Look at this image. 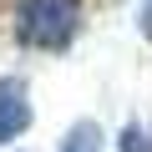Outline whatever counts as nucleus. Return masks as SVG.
<instances>
[{
	"label": "nucleus",
	"instance_id": "nucleus-4",
	"mask_svg": "<svg viewBox=\"0 0 152 152\" xmlns=\"http://www.w3.org/2000/svg\"><path fill=\"white\" fill-rule=\"evenodd\" d=\"M122 152H152V132L137 127V122H127L122 127Z\"/></svg>",
	"mask_w": 152,
	"mask_h": 152
},
{
	"label": "nucleus",
	"instance_id": "nucleus-2",
	"mask_svg": "<svg viewBox=\"0 0 152 152\" xmlns=\"http://www.w3.org/2000/svg\"><path fill=\"white\" fill-rule=\"evenodd\" d=\"M31 86L20 76H0V142H15L31 127Z\"/></svg>",
	"mask_w": 152,
	"mask_h": 152
},
{
	"label": "nucleus",
	"instance_id": "nucleus-5",
	"mask_svg": "<svg viewBox=\"0 0 152 152\" xmlns=\"http://www.w3.org/2000/svg\"><path fill=\"white\" fill-rule=\"evenodd\" d=\"M142 36L152 41V0H147V5H142Z\"/></svg>",
	"mask_w": 152,
	"mask_h": 152
},
{
	"label": "nucleus",
	"instance_id": "nucleus-3",
	"mask_svg": "<svg viewBox=\"0 0 152 152\" xmlns=\"http://www.w3.org/2000/svg\"><path fill=\"white\" fill-rule=\"evenodd\" d=\"M61 152H102V127L96 122H76L61 137Z\"/></svg>",
	"mask_w": 152,
	"mask_h": 152
},
{
	"label": "nucleus",
	"instance_id": "nucleus-1",
	"mask_svg": "<svg viewBox=\"0 0 152 152\" xmlns=\"http://www.w3.org/2000/svg\"><path fill=\"white\" fill-rule=\"evenodd\" d=\"M81 20H86L81 0H15V41L26 51L61 56L81 36Z\"/></svg>",
	"mask_w": 152,
	"mask_h": 152
}]
</instances>
